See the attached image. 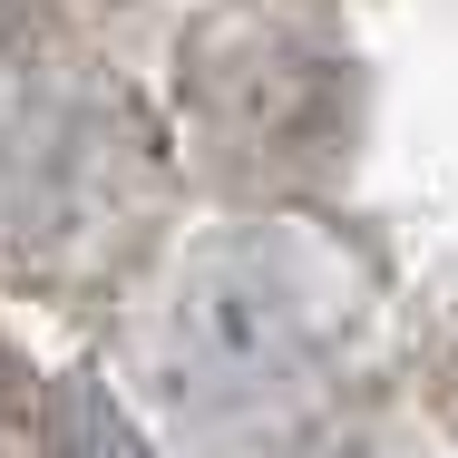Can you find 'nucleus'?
Wrapping results in <instances>:
<instances>
[{"mask_svg":"<svg viewBox=\"0 0 458 458\" xmlns=\"http://www.w3.org/2000/svg\"><path fill=\"white\" fill-rule=\"evenodd\" d=\"M322 361H332V332L283 244H234L185 274L166 390L195 429L244 439L264 420H302V390L322 380Z\"/></svg>","mask_w":458,"mask_h":458,"instance_id":"f257e3e1","label":"nucleus"}]
</instances>
